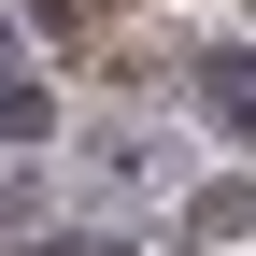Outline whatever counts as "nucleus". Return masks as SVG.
<instances>
[{
  "mask_svg": "<svg viewBox=\"0 0 256 256\" xmlns=\"http://www.w3.org/2000/svg\"><path fill=\"white\" fill-rule=\"evenodd\" d=\"M200 100L228 114V128H256V72H242V57H214V72H200Z\"/></svg>",
  "mask_w": 256,
  "mask_h": 256,
  "instance_id": "1",
  "label": "nucleus"
}]
</instances>
